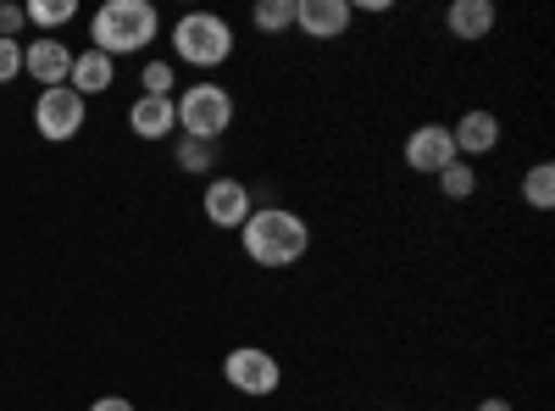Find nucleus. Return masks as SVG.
Wrapping results in <instances>:
<instances>
[{"label":"nucleus","instance_id":"nucleus-1","mask_svg":"<svg viewBox=\"0 0 555 411\" xmlns=\"http://www.w3.org/2000/svg\"><path fill=\"white\" fill-rule=\"evenodd\" d=\"M240 245L256 267H295L306 251H311V222L289 206H256L245 222H240Z\"/></svg>","mask_w":555,"mask_h":411},{"label":"nucleus","instance_id":"nucleus-2","mask_svg":"<svg viewBox=\"0 0 555 411\" xmlns=\"http://www.w3.org/2000/svg\"><path fill=\"white\" fill-rule=\"evenodd\" d=\"M162 34V12L151 0H106V7L89 17V51L101 56H139L145 44H156Z\"/></svg>","mask_w":555,"mask_h":411},{"label":"nucleus","instance_id":"nucleus-3","mask_svg":"<svg viewBox=\"0 0 555 411\" xmlns=\"http://www.w3.org/2000/svg\"><path fill=\"white\" fill-rule=\"evenodd\" d=\"M172 106H178V133H183V140H206V145H217L222 133L234 128V112H240L234 106V89H222L211 78L178 89Z\"/></svg>","mask_w":555,"mask_h":411},{"label":"nucleus","instance_id":"nucleus-4","mask_svg":"<svg viewBox=\"0 0 555 411\" xmlns=\"http://www.w3.org/2000/svg\"><path fill=\"white\" fill-rule=\"evenodd\" d=\"M172 56L183 67L211 73V67H222L228 56H234V28H228V17H217V12H183L172 23Z\"/></svg>","mask_w":555,"mask_h":411},{"label":"nucleus","instance_id":"nucleus-5","mask_svg":"<svg viewBox=\"0 0 555 411\" xmlns=\"http://www.w3.org/2000/svg\"><path fill=\"white\" fill-rule=\"evenodd\" d=\"M222 378H228V389H240L250 400H267V395H278V384H284V368H278V356L261 350V345H234L222 356Z\"/></svg>","mask_w":555,"mask_h":411},{"label":"nucleus","instance_id":"nucleus-6","mask_svg":"<svg viewBox=\"0 0 555 411\" xmlns=\"http://www.w3.org/2000/svg\"><path fill=\"white\" fill-rule=\"evenodd\" d=\"M89 123V101L78 95V89H39V101H34V128H39V140H51V145H67L78 140Z\"/></svg>","mask_w":555,"mask_h":411},{"label":"nucleus","instance_id":"nucleus-7","mask_svg":"<svg viewBox=\"0 0 555 411\" xmlns=\"http://www.w3.org/2000/svg\"><path fill=\"white\" fill-rule=\"evenodd\" d=\"M450 162H455V140H450L444 123H416V128L405 133V167H411V172L439 178Z\"/></svg>","mask_w":555,"mask_h":411},{"label":"nucleus","instance_id":"nucleus-8","mask_svg":"<svg viewBox=\"0 0 555 411\" xmlns=\"http://www.w3.org/2000/svg\"><path fill=\"white\" fill-rule=\"evenodd\" d=\"M201 211H206V222H211V228H234V234H240V222L256 211L250 184H240V178H206Z\"/></svg>","mask_w":555,"mask_h":411},{"label":"nucleus","instance_id":"nucleus-9","mask_svg":"<svg viewBox=\"0 0 555 411\" xmlns=\"http://www.w3.org/2000/svg\"><path fill=\"white\" fill-rule=\"evenodd\" d=\"M23 73H28L39 89H62V84H67V73H73V51H67V39L39 34L34 44H23Z\"/></svg>","mask_w":555,"mask_h":411},{"label":"nucleus","instance_id":"nucleus-10","mask_svg":"<svg viewBox=\"0 0 555 411\" xmlns=\"http://www.w3.org/2000/svg\"><path fill=\"white\" fill-rule=\"evenodd\" d=\"M356 23L350 0H295V28L311 39H345Z\"/></svg>","mask_w":555,"mask_h":411},{"label":"nucleus","instance_id":"nucleus-11","mask_svg":"<svg viewBox=\"0 0 555 411\" xmlns=\"http://www.w3.org/2000/svg\"><path fill=\"white\" fill-rule=\"evenodd\" d=\"M450 140H455V156L461 162H478V156H489L494 145H500V117L494 112H461L455 123H450Z\"/></svg>","mask_w":555,"mask_h":411},{"label":"nucleus","instance_id":"nucleus-12","mask_svg":"<svg viewBox=\"0 0 555 411\" xmlns=\"http://www.w3.org/2000/svg\"><path fill=\"white\" fill-rule=\"evenodd\" d=\"M494 23H500L494 0H450V12H444V28H450L461 44L489 39V34H494Z\"/></svg>","mask_w":555,"mask_h":411},{"label":"nucleus","instance_id":"nucleus-13","mask_svg":"<svg viewBox=\"0 0 555 411\" xmlns=\"http://www.w3.org/2000/svg\"><path fill=\"white\" fill-rule=\"evenodd\" d=\"M128 128L139 133V140H167V133H172V140H178V106L172 101H162V95H139L133 106H128Z\"/></svg>","mask_w":555,"mask_h":411},{"label":"nucleus","instance_id":"nucleus-14","mask_svg":"<svg viewBox=\"0 0 555 411\" xmlns=\"http://www.w3.org/2000/svg\"><path fill=\"white\" fill-rule=\"evenodd\" d=\"M117 84V62L101 56V51H73V73H67V89H78L83 101L106 95V89Z\"/></svg>","mask_w":555,"mask_h":411},{"label":"nucleus","instance_id":"nucleus-15","mask_svg":"<svg viewBox=\"0 0 555 411\" xmlns=\"http://www.w3.org/2000/svg\"><path fill=\"white\" fill-rule=\"evenodd\" d=\"M172 162H178V172H190V178H217V145H206V140H172Z\"/></svg>","mask_w":555,"mask_h":411},{"label":"nucleus","instance_id":"nucleus-16","mask_svg":"<svg viewBox=\"0 0 555 411\" xmlns=\"http://www.w3.org/2000/svg\"><path fill=\"white\" fill-rule=\"evenodd\" d=\"M522 201H528L533 211H550V206H555V167H550V162H533V167L522 172Z\"/></svg>","mask_w":555,"mask_h":411},{"label":"nucleus","instance_id":"nucleus-17","mask_svg":"<svg viewBox=\"0 0 555 411\" xmlns=\"http://www.w3.org/2000/svg\"><path fill=\"white\" fill-rule=\"evenodd\" d=\"M23 12H28V23H34V28H44V34H56L62 23H73V17H78L73 0H28Z\"/></svg>","mask_w":555,"mask_h":411},{"label":"nucleus","instance_id":"nucleus-18","mask_svg":"<svg viewBox=\"0 0 555 411\" xmlns=\"http://www.w3.org/2000/svg\"><path fill=\"white\" fill-rule=\"evenodd\" d=\"M439 190H444L450 201H473V195H478V167L455 156V162L439 172Z\"/></svg>","mask_w":555,"mask_h":411},{"label":"nucleus","instance_id":"nucleus-19","mask_svg":"<svg viewBox=\"0 0 555 411\" xmlns=\"http://www.w3.org/2000/svg\"><path fill=\"white\" fill-rule=\"evenodd\" d=\"M139 89H145V95H162V101H172V89H178V73H172V62L151 56L145 67H139Z\"/></svg>","mask_w":555,"mask_h":411},{"label":"nucleus","instance_id":"nucleus-20","mask_svg":"<svg viewBox=\"0 0 555 411\" xmlns=\"http://www.w3.org/2000/svg\"><path fill=\"white\" fill-rule=\"evenodd\" d=\"M250 23H256L261 34H284V28H295V0H261V7L250 12Z\"/></svg>","mask_w":555,"mask_h":411},{"label":"nucleus","instance_id":"nucleus-21","mask_svg":"<svg viewBox=\"0 0 555 411\" xmlns=\"http://www.w3.org/2000/svg\"><path fill=\"white\" fill-rule=\"evenodd\" d=\"M23 78V39H0V84Z\"/></svg>","mask_w":555,"mask_h":411},{"label":"nucleus","instance_id":"nucleus-22","mask_svg":"<svg viewBox=\"0 0 555 411\" xmlns=\"http://www.w3.org/2000/svg\"><path fill=\"white\" fill-rule=\"evenodd\" d=\"M23 28H28V12L12 7V0H0V39H17Z\"/></svg>","mask_w":555,"mask_h":411},{"label":"nucleus","instance_id":"nucleus-23","mask_svg":"<svg viewBox=\"0 0 555 411\" xmlns=\"http://www.w3.org/2000/svg\"><path fill=\"white\" fill-rule=\"evenodd\" d=\"M89 411H139V406L122 400V395H101V400H89Z\"/></svg>","mask_w":555,"mask_h":411},{"label":"nucleus","instance_id":"nucleus-24","mask_svg":"<svg viewBox=\"0 0 555 411\" xmlns=\"http://www.w3.org/2000/svg\"><path fill=\"white\" fill-rule=\"evenodd\" d=\"M478 411H512V400H500V395H489V400H478Z\"/></svg>","mask_w":555,"mask_h":411}]
</instances>
